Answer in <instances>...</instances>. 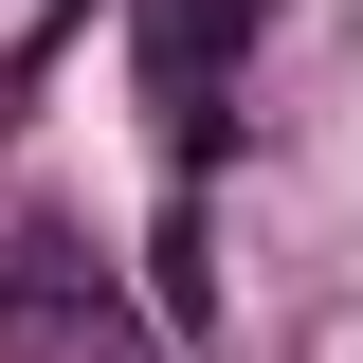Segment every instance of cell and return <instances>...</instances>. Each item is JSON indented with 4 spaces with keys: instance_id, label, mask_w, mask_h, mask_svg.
Listing matches in <instances>:
<instances>
[{
    "instance_id": "6da1fadb",
    "label": "cell",
    "mask_w": 363,
    "mask_h": 363,
    "mask_svg": "<svg viewBox=\"0 0 363 363\" xmlns=\"http://www.w3.org/2000/svg\"><path fill=\"white\" fill-rule=\"evenodd\" d=\"M145 309L91 272L73 218H0V363H128Z\"/></svg>"
},
{
    "instance_id": "7a4b0ae2",
    "label": "cell",
    "mask_w": 363,
    "mask_h": 363,
    "mask_svg": "<svg viewBox=\"0 0 363 363\" xmlns=\"http://www.w3.org/2000/svg\"><path fill=\"white\" fill-rule=\"evenodd\" d=\"M255 37H272V0H128V73H145V109L182 128V164L218 145V91H236Z\"/></svg>"
},
{
    "instance_id": "3957f363",
    "label": "cell",
    "mask_w": 363,
    "mask_h": 363,
    "mask_svg": "<svg viewBox=\"0 0 363 363\" xmlns=\"http://www.w3.org/2000/svg\"><path fill=\"white\" fill-rule=\"evenodd\" d=\"M145 255H164V327H200V200H164V236H145Z\"/></svg>"
}]
</instances>
